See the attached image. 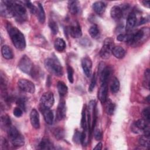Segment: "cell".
I'll use <instances>...</instances> for the list:
<instances>
[{
  "mask_svg": "<svg viewBox=\"0 0 150 150\" xmlns=\"http://www.w3.org/2000/svg\"><path fill=\"white\" fill-rule=\"evenodd\" d=\"M6 30L14 46L19 50H24L26 47V40L23 34L10 23L6 25Z\"/></svg>",
  "mask_w": 150,
  "mask_h": 150,
  "instance_id": "cell-1",
  "label": "cell"
},
{
  "mask_svg": "<svg viewBox=\"0 0 150 150\" xmlns=\"http://www.w3.org/2000/svg\"><path fill=\"white\" fill-rule=\"evenodd\" d=\"M45 68L51 74L60 77L63 75V67L56 57L47 58L45 61Z\"/></svg>",
  "mask_w": 150,
  "mask_h": 150,
  "instance_id": "cell-2",
  "label": "cell"
},
{
  "mask_svg": "<svg viewBox=\"0 0 150 150\" xmlns=\"http://www.w3.org/2000/svg\"><path fill=\"white\" fill-rule=\"evenodd\" d=\"M8 136L11 144L15 147H20L25 144V138L18 129L11 126L7 130Z\"/></svg>",
  "mask_w": 150,
  "mask_h": 150,
  "instance_id": "cell-3",
  "label": "cell"
},
{
  "mask_svg": "<svg viewBox=\"0 0 150 150\" xmlns=\"http://www.w3.org/2000/svg\"><path fill=\"white\" fill-rule=\"evenodd\" d=\"M13 9V16L19 22L25 21L28 18L27 11L25 6L18 1H11Z\"/></svg>",
  "mask_w": 150,
  "mask_h": 150,
  "instance_id": "cell-4",
  "label": "cell"
},
{
  "mask_svg": "<svg viewBox=\"0 0 150 150\" xmlns=\"http://www.w3.org/2000/svg\"><path fill=\"white\" fill-rule=\"evenodd\" d=\"M114 47V41L111 38H107L105 39L103 46L100 51V57L103 59H108L112 53V50Z\"/></svg>",
  "mask_w": 150,
  "mask_h": 150,
  "instance_id": "cell-5",
  "label": "cell"
},
{
  "mask_svg": "<svg viewBox=\"0 0 150 150\" xmlns=\"http://www.w3.org/2000/svg\"><path fill=\"white\" fill-rule=\"evenodd\" d=\"M18 67L22 71L29 75L32 74L34 69L32 62L26 55H23L20 59L18 63Z\"/></svg>",
  "mask_w": 150,
  "mask_h": 150,
  "instance_id": "cell-6",
  "label": "cell"
},
{
  "mask_svg": "<svg viewBox=\"0 0 150 150\" xmlns=\"http://www.w3.org/2000/svg\"><path fill=\"white\" fill-rule=\"evenodd\" d=\"M149 35V29L148 28H144L135 33L132 35L131 39L129 43V45H135L136 43H139L142 40H145L148 38Z\"/></svg>",
  "mask_w": 150,
  "mask_h": 150,
  "instance_id": "cell-7",
  "label": "cell"
},
{
  "mask_svg": "<svg viewBox=\"0 0 150 150\" xmlns=\"http://www.w3.org/2000/svg\"><path fill=\"white\" fill-rule=\"evenodd\" d=\"M54 98L53 94L51 91L45 93L41 97L40 100V109L50 108L54 104Z\"/></svg>",
  "mask_w": 150,
  "mask_h": 150,
  "instance_id": "cell-8",
  "label": "cell"
},
{
  "mask_svg": "<svg viewBox=\"0 0 150 150\" xmlns=\"http://www.w3.org/2000/svg\"><path fill=\"white\" fill-rule=\"evenodd\" d=\"M1 15L5 18H11L14 16L11 1H3L0 5Z\"/></svg>",
  "mask_w": 150,
  "mask_h": 150,
  "instance_id": "cell-9",
  "label": "cell"
},
{
  "mask_svg": "<svg viewBox=\"0 0 150 150\" xmlns=\"http://www.w3.org/2000/svg\"><path fill=\"white\" fill-rule=\"evenodd\" d=\"M18 86L23 91L33 93L35 91V86L33 82L27 79H20L18 81Z\"/></svg>",
  "mask_w": 150,
  "mask_h": 150,
  "instance_id": "cell-10",
  "label": "cell"
},
{
  "mask_svg": "<svg viewBox=\"0 0 150 150\" xmlns=\"http://www.w3.org/2000/svg\"><path fill=\"white\" fill-rule=\"evenodd\" d=\"M81 67L85 75L87 77H90L92 70V61L90 57L86 56L82 59Z\"/></svg>",
  "mask_w": 150,
  "mask_h": 150,
  "instance_id": "cell-11",
  "label": "cell"
},
{
  "mask_svg": "<svg viewBox=\"0 0 150 150\" xmlns=\"http://www.w3.org/2000/svg\"><path fill=\"white\" fill-rule=\"evenodd\" d=\"M111 71L112 70L109 66H104L100 69V80L101 84L108 83V81L111 74Z\"/></svg>",
  "mask_w": 150,
  "mask_h": 150,
  "instance_id": "cell-12",
  "label": "cell"
},
{
  "mask_svg": "<svg viewBox=\"0 0 150 150\" xmlns=\"http://www.w3.org/2000/svg\"><path fill=\"white\" fill-rule=\"evenodd\" d=\"M30 120L32 126L35 128L38 129L40 127L39 114L36 109H32L30 113Z\"/></svg>",
  "mask_w": 150,
  "mask_h": 150,
  "instance_id": "cell-13",
  "label": "cell"
},
{
  "mask_svg": "<svg viewBox=\"0 0 150 150\" xmlns=\"http://www.w3.org/2000/svg\"><path fill=\"white\" fill-rule=\"evenodd\" d=\"M66 114V103L64 100H60L56 111V118L58 120H62L65 118Z\"/></svg>",
  "mask_w": 150,
  "mask_h": 150,
  "instance_id": "cell-14",
  "label": "cell"
},
{
  "mask_svg": "<svg viewBox=\"0 0 150 150\" xmlns=\"http://www.w3.org/2000/svg\"><path fill=\"white\" fill-rule=\"evenodd\" d=\"M137 23V16L134 12H131L127 16L126 22V30L128 31L132 29Z\"/></svg>",
  "mask_w": 150,
  "mask_h": 150,
  "instance_id": "cell-15",
  "label": "cell"
},
{
  "mask_svg": "<svg viewBox=\"0 0 150 150\" xmlns=\"http://www.w3.org/2000/svg\"><path fill=\"white\" fill-rule=\"evenodd\" d=\"M108 86L107 84H101L100 88L98 91V98L101 103H105L107 99Z\"/></svg>",
  "mask_w": 150,
  "mask_h": 150,
  "instance_id": "cell-16",
  "label": "cell"
},
{
  "mask_svg": "<svg viewBox=\"0 0 150 150\" xmlns=\"http://www.w3.org/2000/svg\"><path fill=\"white\" fill-rule=\"evenodd\" d=\"M122 9H121V8L119 6H114L110 10L111 17L115 21L120 20L122 18Z\"/></svg>",
  "mask_w": 150,
  "mask_h": 150,
  "instance_id": "cell-17",
  "label": "cell"
},
{
  "mask_svg": "<svg viewBox=\"0 0 150 150\" xmlns=\"http://www.w3.org/2000/svg\"><path fill=\"white\" fill-rule=\"evenodd\" d=\"M40 110L43 113L45 122L49 125H52L53 124L54 118L52 111H51L50 108H42Z\"/></svg>",
  "mask_w": 150,
  "mask_h": 150,
  "instance_id": "cell-18",
  "label": "cell"
},
{
  "mask_svg": "<svg viewBox=\"0 0 150 150\" xmlns=\"http://www.w3.org/2000/svg\"><path fill=\"white\" fill-rule=\"evenodd\" d=\"M69 33L71 36L73 38H80L82 35V31L80 26L78 23L71 26L69 28Z\"/></svg>",
  "mask_w": 150,
  "mask_h": 150,
  "instance_id": "cell-19",
  "label": "cell"
},
{
  "mask_svg": "<svg viewBox=\"0 0 150 150\" xmlns=\"http://www.w3.org/2000/svg\"><path fill=\"white\" fill-rule=\"evenodd\" d=\"M105 8L106 5L102 1H97L93 4V10L97 14L99 15H101L104 13Z\"/></svg>",
  "mask_w": 150,
  "mask_h": 150,
  "instance_id": "cell-20",
  "label": "cell"
},
{
  "mask_svg": "<svg viewBox=\"0 0 150 150\" xmlns=\"http://www.w3.org/2000/svg\"><path fill=\"white\" fill-rule=\"evenodd\" d=\"M1 53L4 58L6 59H11L13 57V53L11 48L8 45H4L1 47Z\"/></svg>",
  "mask_w": 150,
  "mask_h": 150,
  "instance_id": "cell-21",
  "label": "cell"
},
{
  "mask_svg": "<svg viewBox=\"0 0 150 150\" xmlns=\"http://www.w3.org/2000/svg\"><path fill=\"white\" fill-rule=\"evenodd\" d=\"M112 54L117 59H122L126 53L125 50L123 47L120 46H114L112 50Z\"/></svg>",
  "mask_w": 150,
  "mask_h": 150,
  "instance_id": "cell-22",
  "label": "cell"
},
{
  "mask_svg": "<svg viewBox=\"0 0 150 150\" xmlns=\"http://www.w3.org/2000/svg\"><path fill=\"white\" fill-rule=\"evenodd\" d=\"M134 127L136 129V131H137L138 129V130H142L144 131L145 129L149 128V122L146 121L144 119H140L137 120L134 123Z\"/></svg>",
  "mask_w": 150,
  "mask_h": 150,
  "instance_id": "cell-23",
  "label": "cell"
},
{
  "mask_svg": "<svg viewBox=\"0 0 150 150\" xmlns=\"http://www.w3.org/2000/svg\"><path fill=\"white\" fill-rule=\"evenodd\" d=\"M68 8L70 12L73 15L77 14L80 11L79 3L77 1H70L68 2Z\"/></svg>",
  "mask_w": 150,
  "mask_h": 150,
  "instance_id": "cell-24",
  "label": "cell"
},
{
  "mask_svg": "<svg viewBox=\"0 0 150 150\" xmlns=\"http://www.w3.org/2000/svg\"><path fill=\"white\" fill-rule=\"evenodd\" d=\"M54 49L59 52H62L64 50L66 47L65 41L62 38H57L54 43Z\"/></svg>",
  "mask_w": 150,
  "mask_h": 150,
  "instance_id": "cell-25",
  "label": "cell"
},
{
  "mask_svg": "<svg viewBox=\"0 0 150 150\" xmlns=\"http://www.w3.org/2000/svg\"><path fill=\"white\" fill-rule=\"evenodd\" d=\"M57 88L59 93V95L61 97H64L67 93V91H68L67 86L66 85V84L64 82L62 81H59L57 82Z\"/></svg>",
  "mask_w": 150,
  "mask_h": 150,
  "instance_id": "cell-26",
  "label": "cell"
},
{
  "mask_svg": "<svg viewBox=\"0 0 150 150\" xmlns=\"http://www.w3.org/2000/svg\"><path fill=\"white\" fill-rule=\"evenodd\" d=\"M37 16L39 19V21L41 23H43L45 22L46 16H45V12L43 9V6L40 4H38V11H37Z\"/></svg>",
  "mask_w": 150,
  "mask_h": 150,
  "instance_id": "cell-27",
  "label": "cell"
},
{
  "mask_svg": "<svg viewBox=\"0 0 150 150\" xmlns=\"http://www.w3.org/2000/svg\"><path fill=\"white\" fill-rule=\"evenodd\" d=\"M39 147L41 149H54L52 143L46 138L42 139L39 144Z\"/></svg>",
  "mask_w": 150,
  "mask_h": 150,
  "instance_id": "cell-28",
  "label": "cell"
},
{
  "mask_svg": "<svg viewBox=\"0 0 150 150\" xmlns=\"http://www.w3.org/2000/svg\"><path fill=\"white\" fill-rule=\"evenodd\" d=\"M120 83L118 79L115 77H113L110 84L111 91L112 93H117L120 90Z\"/></svg>",
  "mask_w": 150,
  "mask_h": 150,
  "instance_id": "cell-29",
  "label": "cell"
},
{
  "mask_svg": "<svg viewBox=\"0 0 150 150\" xmlns=\"http://www.w3.org/2000/svg\"><path fill=\"white\" fill-rule=\"evenodd\" d=\"M105 112L106 113L109 115H111L113 114L114 111L115 110V105L114 103H112V101H111L109 99H107L106 101L105 102Z\"/></svg>",
  "mask_w": 150,
  "mask_h": 150,
  "instance_id": "cell-30",
  "label": "cell"
},
{
  "mask_svg": "<svg viewBox=\"0 0 150 150\" xmlns=\"http://www.w3.org/2000/svg\"><path fill=\"white\" fill-rule=\"evenodd\" d=\"M1 125L2 128L6 130L11 126V122L9 117L7 115H4L1 118Z\"/></svg>",
  "mask_w": 150,
  "mask_h": 150,
  "instance_id": "cell-31",
  "label": "cell"
},
{
  "mask_svg": "<svg viewBox=\"0 0 150 150\" xmlns=\"http://www.w3.org/2000/svg\"><path fill=\"white\" fill-rule=\"evenodd\" d=\"M149 136L148 135H142L139 137L138 142L140 145L144 146V147H146V148H149Z\"/></svg>",
  "mask_w": 150,
  "mask_h": 150,
  "instance_id": "cell-32",
  "label": "cell"
},
{
  "mask_svg": "<svg viewBox=\"0 0 150 150\" xmlns=\"http://www.w3.org/2000/svg\"><path fill=\"white\" fill-rule=\"evenodd\" d=\"M149 80H150V71L149 69H147L146 70H145L144 72L143 85L148 90H149Z\"/></svg>",
  "mask_w": 150,
  "mask_h": 150,
  "instance_id": "cell-33",
  "label": "cell"
},
{
  "mask_svg": "<svg viewBox=\"0 0 150 150\" xmlns=\"http://www.w3.org/2000/svg\"><path fill=\"white\" fill-rule=\"evenodd\" d=\"M53 134L55 138L58 139H61L64 137V131L62 128H56L53 130Z\"/></svg>",
  "mask_w": 150,
  "mask_h": 150,
  "instance_id": "cell-34",
  "label": "cell"
},
{
  "mask_svg": "<svg viewBox=\"0 0 150 150\" xmlns=\"http://www.w3.org/2000/svg\"><path fill=\"white\" fill-rule=\"evenodd\" d=\"M88 32H89L90 36L93 38H97L98 36L99 35V33H100L98 28L96 25H93L91 26L90 28H89Z\"/></svg>",
  "mask_w": 150,
  "mask_h": 150,
  "instance_id": "cell-35",
  "label": "cell"
},
{
  "mask_svg": "<svg viewBox=\"0 0 150 150\" xmlns=\"http://www.w3.org/2000/svg\"><path fill=\"white\" fill-rule=\"evenodd\" d=\"M132 34H120L117 36V39L120 42H124L129 44Z\"/></svg>",
  "mask_w": 150,
  "mask_h": 150,
  "instance_id": "cell-36",
  "label": "cell"
},
{
  "mask_svg": "<svg viewBox=\"0 0 150 150\" xmlns=\"http://www.w3.org/2000/svg\"><path fill=\"white\" fill-rule=\"evenodd\" d=\"M49 28H50L52 32L54 35H56L57 33V32L59 31V28H58V26L55 21L51 20L49 22Z\"/></svg>",
  "mask_w": 150,
  "mask_h": 150,
  "instance_id": "cell-37",
  "label": "cell"
},
{
  "mask_svg": "<svg viewBox=\"0 0 150 150\" xmlns=\"http://www.w3.org/2000/svg\"><path fill=\"white\" fill-rule=\"evenodd\" d=\"M67 77L69 79V81L70 83H73L74 78H73V74H74V70L69 65L67 66Z\"/></svg>",
  "mask_w": 150,
  "mask_h": 150,
  "instance_id": "cell-38",
  "label": "cell"
},
{
  "mask_svg": "<svg viewBox=\"0 0 150 150\" xmlns=\"http://www.w3.org/2000/svg\"><path fill=\"white\" fill-rule=\"evenodd\" d=\"M142 116L143 119L145 120L146 121L149 122L150 120V110L148 107L145 108L142 112Z\"/></svg>",
  "mask_w": 150,
  "mask_h": 150,
  "instance_id": "cell-39",
  "label": "cell"
},
{
  "mask_svg": "<svg viewBox=\"0 0 150 150\" xmlns=\"http://www.w3.org/2000/svg\"><path fill=\"white\" fill-rule=\"evenodd\" d=\"M96 81H97L96 74L94 73L92 76L91 81H90V85H89V87H88V91L90 92L93 91V90H94V88L96 86Z\"/></svg>",
  "mask_w": 150,
  "mask_h": 150,
  "instance_id": "cell-40",
  "label": "cell"
},
{
  "mask_svg": "<svg viewBox=\"0 0 150 150\" xmlns=\"http://www.w3.org/2000/svg\"><path fill=\"white\" fill-rule=\"evenodd\" d=\"M16 104L22 110H25L26 108V99L25 98H19L16 101Z\"/></svg>",
  "mask_w": 150,
  "mask_h": 150,
  "instance_id": "cell-41",
  "label": "cell"
},
{
  "mask_svg": "<svg viewBox=\"0 0 150 150\" xmlns=\"http://www.w3.org/2000/svg\"><path fill=\"white\" fill-rule=\"evenodd\" d=\"M26 5L27 7L29 9L30 11L34 14H36L37 11H38V8H36L35 6H34L29 1H26Z\"/></svg>",
  "mask_w": 150,
  "mask_h": 150,
  "instance_id": "cell-42",
  "label": "cell"
},
{
  "mask_svg": "<svg viewBox=\"0 0 150 150\" xmlns=\"http://www.w3.org/2000/svg\"><path fill=\"white\" fill-rule=\"evenodd\" d=\"M81 133L77 131H76L73 137L74 142L77 144L81 142Z\"/></svg>",
  "mask_w": 150,
  "mask_h": 150,
  "instance_id": "cell-43",
  "label": "cell"
},
{
  "mask_svg": "<svg viewBox=\"0 0 150 150\" xmlns=\"http://www.w3.org/2000/svg\"><path fill=\"white\" fill-rule=\"evenodd\" d=\"M13 115L16 117H20L23 114V110L19 107H15L13 111Z\"/></svg>",
  "mask_w": 150,
  "mask_h": 150,
  "instance_id": "cell-44",
  "label": "cell"
},
{
  "mask_svg": "<svg viewBox=\"0 0 150 150\" xmlns=\"http://www.w3.org/2000/svg\"><path fill=\"white\" fill-rule=\"evenodd\" d=\"M102 137H103L102 132L98 129H96L94 132V138H95V139L97 141H100L102 139Z\"/></svg>",
  "mask_w": 150,
  "mask_h": 150,
  "instance_id": "cell-45",
  "label": "cell"
},
{
  "mask_svg": "<svg viewBox=\"0 0 150 150\" xmlns=\"http://www.w3.org/2000/svg\"><path fill=\"white\" fill-rule=\"evenodd\" d=\"M102 146H103V144L101 142H98L96 146L94 148V150H101L102 149Z\"/></svg>",
  "mask_w": 150,
  "mask_h": 150,
  "instance_id": "cell-46",
  "label": "cell"
},
{
  "mask_svg": "<svg viewBox=\"0 0 150 150\" xmlns=\"http://www.w3.org/2000/svg\"><path fill=\"white\" fill-rule=\"evenodd\" d=\"M141 2L145 6L149 8V1H142Z\"/></svg>",
  "mask_w": 150,
  "mask_h": 150,
  "instance_id": "cell-47",
  "label": "cell"
}]
</instances>
